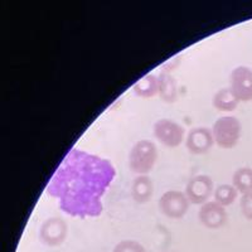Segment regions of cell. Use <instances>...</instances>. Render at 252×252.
<instances>
[{"label": "cell", "instance_id": "13", "mask_svg": "<svg viewBox=\"0 0 252 252\" xmlns=\"http://www.w3.org/2000/svg\"><path fill=\"white\" fill-rule=\"evenodd\" d=\"M134 94L141 98H152L159 94V78L158 76L149 73L134 83L132 86Z\"/></svg>", "mask_w": 252, "mask_h": 252}, {"label": "cell", "instance_id": "5", "mask_svg": "<svg viewBox=\"0 0 252 252\" xmlns=\"http://www.w3.org/2000/svg\"><path fill=\"white\" fill-rule=\"evenodd\" d=\"M68 224L61 217H49L39 228V240L48 247H58L66 241Z\"/></svg>", "mask_w": 252, "mask_h": 252}, {"label": "cell", "instance_id": "15", "mask_svg": "<svg viewBox=\"0 0 252 252\" xmlns=\"http://www.w3.org/2000/svg\"><path fill=\"white\" fill-rule=\"evenodd\" d=\"M232 186L241 194L252 193V168L241 166L233 173Z\"/></svg>", "mask_w": 252, "mask_h": 252}, {"label": "cell", "instance_id": "3", "mask_svg": "<svg viewBox=\"0 0 252 252\" xmlns=\"http://www.w3.org/2000/svg\"><path fill=\"white\" fill-rule=\"evenodd\" d=\"M240 120L235 116H222L213 124L212 134L215 143L222 149H232L238 144L241 138Z\"/></svg>", "mask_w": 252, "mask_h": 252}, {"label": "cell", "instance_id": "2", "mask_svg": "<svg viewBox=\"0 0 252 252\" xmlns=\"http://www.w3.org/2000/svg\"><path fill=\"white\" fill-rule=\"evenodd\" d=\"M158 160L157 145L152 140H139L129 153V166L138 175H148Z\"/></svg>", "mask_w": 252, "mask_h": 252}, {"label": "cell", "instance_id": "16", "mask_svg": "<svg viewBox=\"0 0 252 252\" xmlns=\"http://www.w3.org/2000/svg\"><path fill=\"white\" fill-rule=\"evenodd\" d=\"M213 194H215V201L217 203H220V206L227 207L231 206L236 201L238 192L237 189L233 186H231V184H220L215 189Z\"/></svg>", "mask_w": 252, "mask_h": 252}, {"label": "cell", "instance_id": "8", "mask_svg": "<svg viewBox=\"0 0 252 252\" xmlns=\"http://www.w3.org/2000/svg\"><path fill=\"white\" fill-rule=\"evenodd\" d=\"M188 201L193 204H204L208 202L209 197L215 193V184L211 177L206 174H198L188 181L186 187Z\"/></svg>", "mask_w": 252, "mask_h": 252}, {"label": "cell", "instance_id": "11", "mask_svg": "<svg viewBox=\"0 0 252 252\" xmlns=\"http://www.w3.org/2000/svg\"><path fill=\"white\" fill-rule=\"evenodd\" d=\"M154 193V186L148 175H138L134 178L131 184V197L134 202L145 204L150 202Z\"/></svg>", "mask_w": 252, "mask_h": 252}, {"label": "cell", "instance_id": "4", "mask_svg": "<svg viewBox=\"0 0 252 252\" xmlns=\"http://www.w3.org/2000/svg\"><path fill=\"white\" fill-rule=\"evenodd\" d=\"M153 134L161 145L173 149L183 143L186 129L177 121L170 119H160L153 125Z\"/></svg>", "mask_w": 252, "mask_h": 252}, {"label": "cell", "instance_id": "17", "mask_svg": "<svg viewBox=\"0 0 252 252\" xmlns=\"http://www.w3.org/2000/svg\"><path fill=\"white\" fill-rule=\"evenodd\" d=\"M112 252H146V250L138 241L124 240L114 247Z\"/></svg>", "mask_w": 252, "mask_h": 252}, {"label": "cell", "instance_id": "14", "mask_svg": "<svg viewBox=\"0 0 252 252\" xmlns=\"http://www.w3.org/2000/svg\"><path fill=\"white\" fill-rule=\"evenodd\" d=\"M213 107L222 112H232L237 109L240 101L236 98V96L233 94V92L231 91V89H220L218 90L212 98Z\"/></svg>", "mask_w": 252, "mask_h": 252}, {"label": "cell", "instance_id": "9", "mask_svg": "<svg viewBox=\"0 0 252 252\" xmlns=\"http://www.w3.org/2000/svg\"><path fill=\"white\" fill-rule=\"evenodd\" d=\"M199 222L208 229H218L223 227L228 220V215L223 206L216 201L207 202L202 204L198 212Z\"/></svg>", "mask_w": 252, "mask_h": 252}, {"label": "cell", "instance_id": "18", "mask_svg": "<svg viewBox=\"0 0 252 252\" xmlns=\"http://www.w3.org/2000/svg\"><path fill=\"white\" fill-rule=\"evenodd\" d=\"M241 212L246 220H252V193H246L242 194L240 199Z\"/></svg>", "mask_w": 252, "mask_h": 252}, {"label": "cell", "instance_id": "7", "mask_svg": "<svg viewBox=\"0 0 252 252\" xmlns=\"http://www.w3.org/2000/svg\"><path fill=\"white\" fill-rule=\"evenodd\" d=\"M229 89L240 102L252 101V69L247 66H237L229 76Z\"/></svg>", "mask_w": 252, "mask_h": 252}, {"label": "cell", "instance_id": "10", "mask_svg": "<svg viewBox=\"0 0 252 252\" xmlns=\"http://www.w3.org/2000/svg\"><path fill=\"white\" fill-rule=\"evenodd\" d=\"M215 144L212 130L204 126L193 127L187 135L186 146L188 152L193 155L206 154Z\"/></svg>", "mask_w": 252, "mask_h": 252}, {"label": "cell", "instance_id": "12", "mask_svg": "<svg viewBox=\"0 0 252 252\" xmlns=\"http://www.w3.org/2000/svg\"><path fill=\"white\" fill-rule=\"evenodd\" d=\"M159 78V96L166 103H174L178 100V83L170 72L161 71Z\"/></svg>", "mask_w": 252, "mask_h": 252}, {"label": "cell", "instance_id": "6", "mask_svg": "<svg viewBox=\"0 0 252 252\" xmlns=\"http://www.w3.org/2000/svg\"><path fill=\"white\" fill-rule=\"evenodd\" d=\"M189 203L186 193L181 190H168L163 193L159 199V209L165 217L172 220H181L187 215Z\"/></svg>", "mask_w": 252, "mask_h": 252}, {"label": "cell", "instance_id": "1", "mask_svg": "<svg viewBox=\"0 0 252 252\" xmlns=\"http://www.w3.org/2000/svg\"><path fill=\"white\" fill-rule=\"evenodd\" d=\"M115 177L111 161L72 148L47 184V194L58 199L62 212L71 217H98L103 195Z\"/></svg>", "mask_w": 252, "mask_h": 252}]
</instances>
